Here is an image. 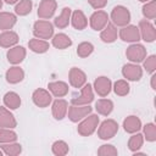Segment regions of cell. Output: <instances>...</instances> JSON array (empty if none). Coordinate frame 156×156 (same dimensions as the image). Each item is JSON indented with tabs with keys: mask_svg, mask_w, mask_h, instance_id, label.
Segmentation results:
<instances>
[{
	"mask_svg": "<svg viewBox=\"0 0 156 156\" xmlns=\"http://www.w3.org/2000/svg\"><path fill=\"white\" fill-rule=\"evenodd\" d=\"M99 126V116L98 115H88L82 119V122L77 127L78 134L82 136H90Z\"/></svg>",
	"mask_w": 156,
	"mask_h": 156,
	"instance_id": "cell-1",
	"label": "cell"
},
{
	"mask_svg": "<svg viewBox=\"0 0 156 156\" xmlns=\"http://www.w3.org/2000/svg\"><path fill=\"white\" fill-rule=\"evenodd\" d=\"M110 17H111L112 23L118 27H124V26L129 24V22H130V12L126 6H122V5L115 6L111 11Z\"/></svg>",
	"mask_w": 156,
	"mask_h": 156,
	"instance_id": "cell-2",
	"label": "cell"
},
{
	"mask_svg": "<svg viewBox=\"0 0 156 156\" xmlns=\"http://www.w3.org/2000/svg\"><path fill=\"white\" fill-rule=\"evenodd\" d=\"M33 34L38 39H50L54 35V26L49 21L39 20L33 24Z\"/></svg>",
	"mask_w": 156,
	"mask_h": 156,
	"instance_id": "cell-3",
	"label": "cell"
},
{
	"mask_svg": "<svg viewBox=\"0 0 156 156\" xmlns=\"http://www.w3.org/2000/svg\"><path fill=\"white\" fill-rule=\"evenodd\" d=\"M118 132V123L115 119H105L101 122L98 129V136L101 140H108L113 138Z\"/></svg>",
	"mask_w": 156,
	"mask_h": 156,
	"instance_id": "cell-4",
	"label": "cell"
},
{
	"mask_svg": "<svg viewBox=\"0 0 156 156\" xmlns=\"http://www.w3.org/2000/svg\"><path fill=\"white\" fill-rule=\"evenodd\" d=\"M93 111V108L89 105H71L68 106V118L71 122L77 123L79 121H82L84 117H87L88 115H90Z\"/></svg>",
	"mask_w": 156,
	"mask_h": 156,
	"instance_id": "cell-5",
	"label": "cell"
},
{
	"mask_svg": "<svg viewBox=\"0 0 156 156\" xmlns=\"http://www.w3.org/2000/svg\"><path fill=\"white\" fill-rule=\"evenodd\" d=\"M126 56L127 58L133 62V63H139L143 62L144 58L146 57V49L144 45L138 44V43H133L132 45H129L126 50Z\"/></svg>",
	"mask_w": 156,
	"mask_h": 156,
	"instance_id": "cell-6",
	"label": "cell"
},
{
	"mask_svg": "<svg viewBox=\"0 0 156 156\" xmlns=\"http://www.w3.org/2000/svg\"><path fill=\"white\" fill-rule=\"evenodd\" d=\"M139 33H140V39H143L146 43H152L156 39V29L154 24L147 21V20H141L139 21Z\"/></svg>",
	"mask_w": 156,
	"mask_h": 156,
	"instance_id": "cell-7",
	"label": "cell"
},
{
	"mask_svg": "<svg viewBox=\"0 0 156 156\" xmlns=\"http://www.w3.org/2000/svg\"><path fill=\"white\" fill-rule=\"evenodd\" d=\"M118 35L123 41H127V43H138L140 40L139 28L134 24H127L122 27L118 32Z\"/></svg>",
	"mask_w": 156,
	"mask_h": 156,
	"instance_id": "cell-8",
	"label": "cell"
},
{
	"mask_svg": "<svg viewBox=\"0 0 156 156\" xmlns=\"http://www.w3.org/2000/svg\"><path fill=\"white\" fill-rule=\"evenodd\" d=\"M94 100V89L91 84H84L82 87V91L79 96H73L71 102L73 105H89Z\"/></svg>",
	"mask_w": 156,
	"mask_h": 156,
	"instance_id": "cell-9",
	"label": "cell"
},
{
	"mask_svg": "<svg viewBox=\"0 0 156 156\" xmlns=\"http://www.w3.org/2000/svg\"><path fill=\"white\" fill-rule=\"evenodd\" d=\"M56 9H57L56 0H41L37 11L38 17L41 20H49L54 16Z\"/></svg>",
	"mask_w": 156,
	"mask_h": 156,
	"instance_id": "cell-10",
	"label": "cell"
},
{
	"mask_svg": "<svg viewBox=\"0 0 156 156\" xmlns=\"http://www.w3.org/2000/svg\"><path fill=\"white\" fill-rule=\"evenodd\" d=\"M93 89L95 90V93L104 98V96H107L110 93H111V89H112V82L110 78L105 77V76H100L98 77L95 80H94V84H93Z\"/></svg>",
	"mask_w": 156,
	"mask_h": 156,
	"instance_id": "cell-11",
	"label": "cell"
},
{
	"mask_svg": "<svg viewBox=\"0 0 156 156\" xmlns=\"http://www.w3.org/2000/svg\"><path fill=\"white\" fill-rule=\"evenodd\" d=\"M32 100H33V102H34L35 106L44 108V107H48L51 104L52 95H51V93H49V90H45V89L39 88V89H35L33 91Z\"/></svg>",
	"mask_w": 156,
	"mask_h": 156,
	"instance_id": "cell-12",
	"label": "cell"
},
{
	"mask_svg": "<svg viewBox=\"0 0 156 156\" xmlns=\"http://www.w3.org/2000/svg\"><path fill=\"white\" fill-rule=\"evenodd\" d=\"M122 76L130 82L140 80L143 77V68L136 63H127L122 67Z\"/></svg>",
	"mask_w": 156,
	"mask_h": 156,
	"instance_id": "cell-13",
	"label": "cell"
},
{
	"mask_svg": "<svg viewBox=\"0 0 156 156\" xmlns=\"http://www.w3.org/2000/svg\"><path fill=\"white\" fill-rule=\"evenodd\" d=\"M90 27L94 30H102L108 23V15L102 10H96L89 18Z\"/></svg>",
	"mask_w": 156,
	"mask_h": 156,
	"instance_id": "cell-14",
	"label": "cell"
},
{
	"mask_svg": "<svg viewBox=\"0 0 156 156\" xmlns=\"http://www.w3.org/2000/svg\"><path fill=\"white\" fill-rule=\"evenodd\" d=\"M68 80L73 88H82L87 83V74L78 67H72L68 72Z\"/></svg>",
	"mask_w": 156,
	"mask_h": 156,
	"instance_id": "cell-15",
	"label": "cell"
},
{
	"mask_svg": "<svg viewBox=\"0 0 156 156\" xmlns=\"http://www.w3.org/2000/svg\"><path fill=\"white\" fill-rule=\"evenodd\" d=\"M67 110H68V102L63 99L57 98L51 105V113H52L54 118L57 119V121H61L66 117Z\"/></svg>",
	"mask_w": 156,
	"mask_h": 156,
	"instance_id": "cell-16",
	"label": "cell"
},
{
	"mask_svg": "<svg viewBox=\"0 0 156 156\" xmlns=\"http://www.w3.org/2000/svg\"><path fill=\"white\" fill-rule=\"evenodd\" d=\"M27 52H26V49L23 46H12L7 54H6V57H7V61L12 65H18L21 63L24 57H26Z\"/></svg>",
	"mask_w": 156,
	"mask_h": 156,
	"instance_id": "cell-17",
	"label": "cell"
},
{
	"mask_svg": "<svg viewBox=\"0 0 156 156\" xmlns=\"http://www.w3.org/2000/svg\"><path fill=\"white\" fill-rule=\"evenodd\" d=\"M17 126V121L15 116L4 106H0V128H15Z\"/></svg>",
	"mask_w": 156,
	"mask_h": 156,
	"instance_id": "cell-18",
	"label": "cell"
},
{
	"mask_svg": "<svg viewBox=\"0 0 156 156\" xmlns=\"http://www.w3.org/2000/svg\"><path fill=\"white\" fill-rule=\"evenodd\" d=\"M71 23L74 29L83 30L88 26V18L85 17V15L82 10H74L71 15Z\"/></svg>",
	"mask_w": 156,
	"mask_h": 156,
	"instance_id": "cell-19",
	"label": "cell"
},
{
	"mask_svg": "<svg viewBox=\"0 0 156 156\" xmlns=\"http://www.w3.org/2000/svg\"><path fill=\"white\" fill-rule=\"evenodd\" d=\"M5 78H6L7 83L17 84V83H20V82H22L24 79V71L18 66L10 67L5 73Z\"/></svg>",
	"mask_w": 156,
	"mask_h": 156,
	"instance_id": "cell-20",
	"label": "cell"
},
{
	"mask_svg": "<svg viewBox=\"0 0 156 156\" xmlns=\"http://www.w3.org/2000/svg\"><path fill=\"white\" fill-rule=\"evenodd\" d=\"M117 37H118L117 28H116V26H115L113 23H111V22H108V23L105 26V28L101 30V33H100V39H101L104 43H107V44L113 43V41L117 39Z\"/></svg>",
	"mask_w": 156,
	"mask_h": 156,
	"instance_id": "cell-21",
	"label": "cell"
},
{
	"mask_svg": "<svg viewBox=\"0 0 156 156\" xmlns=\"http://www.w3.org/2000/svg\"><path fill=\"white\" fill-rule=\"evenodd\" d=\"M48 88H49V91L51 93V95H54L55 98H62L68 93V84L62 80L50 82L48 84Z\"/></svg>",
	"mask_w": 156,
	"mask_h": 156,
	"instance_id": "cell-22",
	"label": "cell"
},
{
	"mask_svg": "<svg viewBox=\"0 0 156 156\" xmlns=\"http://www.w3.org/2000/svg\"><path fill=\"white\" fill-rule=\"evenodd\" d=\"M123 129L127 132V133H136L141 129V121L138 116H134V115H130L128 117L124 118L123 121Z\"/></svg>",
	"mask_w": 156,
	"mask_h": 156,
	"instance_id": "cell-23",
	"label": "cell"
},
{
	"mask_svg": "<svg viewBox=\"0 0 156 156\" xmlns=\"http://www.w3.org/2000/svg\"><path fill=\"white\" fill-rule=\"evenodd\" d=\"M18 43V34L12 30H4L0 34V46L12 48Z\"/></svg>",
	"mask_w": 156,
	"mask_h": 156,
	"instance_id": "cell-24",
	"label": "cell"
},
{
	"mask_svg": "<svg viewBox=\"0 0 156 156\" xmlns=\"http://www.w3.org/2000/svg\"><path fill=\"white\" fill-rule=\"evenodd\" d=\"M71 15H72V10L69 7H63L62 11H61V13L57 17H55L54 24L57 28H60V29L66 28L69 24V22H71Z\"/></svg>",
	"mask_w": 156,
	"mask_h": 156,
	"instance_id": "cell-25",
	"label": "cell"
},
{
	"mask_svg": "<svg viewBox=\"0 0 156 156\" xmlns=\"http://www.w3.org/2000/svg\"><path fill=\"white\" fill-rule=\"evenodd\" d=\"M52 46H55L56 49H60V50H63V49H67L72 45V39L65 34V33H58V34H55L52 35V41H51Z\"/></svg>",
	"mask_w": 156,
	"mask_h": 156,
	"instance_id": "cell-26",
	"label": "cell"
},
{
	"mask_svg": "<svg viewBox=\"0 0 156 156\" xmlns=\"http://www.w3.org/2000/svg\"><path fill=\"white\" fill-rule=\"evenodd\" d=\"M17 22V17L11 12H0V29L10 30Z\"/></svg>",
	"mask_w": 156,
	"mask_h": 156,
	"instance_id": "cell-27",
	"label": "cell"
},
{
	"mask_svg": "<svg viewBox=\"0 0 156 156\" xmlns=\"http://www.w3.org/2000/svg\"><path fill=\"white\" fill-rule=\"evenodd\" d=\"M28 46H29V49H30L33 52H35V54H44V52H46V51L49 50V48H50V45H49V43H48L46 40H44V39H38V38L30 39V40L28 41Z\"/></svg>",
	"mask_w": 156,
	"mask_h": 156,
	"instance_id": "cell-28",
	"label": "cell"
},
{
	"mask_svg": "<svg viewBox=\"0 0 156 156\" xmlns=\"http://www.w3.org/2000/svg\"><path fill=\"white\" fill-rule=\"evenodd\" d=\"M95 110L99 115L108 116L113 111V102L110 99H100L95 102Z\"/></svg>",
	"mask_w": 156,
	"mask_h": 156,
	"instance_id": "cell-29",
	"label": "cell"
},
{
	"mask_svg": "<svg viewBox=\"0 0 156 156\" xmlns=\"http://www.w3.org/2000/svg\"><path fill=\"white\" fill-rule=\"evenodd\" d=\"M4 104L10 110H17L21 106V98L15 91H7L4 95Z\"/></svg>",
	"mask_w": 156,
	"mask_h": 156,
	"instance_id": "cell-30",
	"label": "cell"
},
{
	"mask_svg": "<svg viewBox=\"0 0 156 156\" xmlns=\"http://www.w3.org/2000/svg\"><path fill=\"white\" fill-rule=\"evenodd\" d=\"M1 150L7 156H17L22 152V145L15 141L5 143V144H1Z\"/></svg>",
	"mask_w": 156,
	"mask_h": 156,
	"instance_id": "cell-31",
	"label": "cell"
},
{
	"mask_svg": "<svg viewBox=\"0 0 156 156\" xmlns=\"http://www.w3.org/2000/svg\"><path fill=\"white\" fill-rule=\"evenodd\" d=\"M143 144H144V135L136 132V134L133 133V135L129 138V140H128V149L132 152H135V151H138L143 146Z\"/></svg>",
	"mask_w": 156,
	"mask_h": 156,
	"instance_id": "cell-32",
	"label": "cell"
},
{
	"mask_svg": "<svg viewBox=\"0 0 156 156\" xmlns=\"http://www.w3.org/2000/svg\"><path fill=\"white\" fill-rule=\"evenodd\" d=\"M32 7H33L32 0H20V1L16 4L15 12H16V15H18V16H27L28 13H30Z\"/></svg>",
	"mask_w": 156,
	"mask_h": 156,
	"instance_id": "cell-33",
	"label": "cell"
},
{
	"mask_svg": "<svg viewBox=\"0 0 156 156\" xmlns=\"http://www.w3.org/2000/svg\"><path fill=\"white\" fill-rule=\"evenodd\" d=\"M113 91L116 95L118 96H126L129 94V90H130V87L128 84L127 80L124 79H119V80H116L115 84H113Z\"/></svg>",
	"mask_w": 156,
	"mask_h": 156,
	"instance_id": "cell-34",
	"label": "cell"
},
{
	"mask_svg": "<svg viewBox=\"0 0 156 156\" xmlns=\"http://www.w3.org/2000/svg\"><path fill=\"white\" fill-rule=\"evenodd\" d=\"M51 151L54 155L56 156H65L68 154L69 151V147H68V144L63 140H56L52 146H51Z\"/></svg>",
	"mask_w": 156,
	"mask_h": 156,
	"instance_id": "cell-35",
	"label": "cell"
},
{
	"mask_svg": "<svg viewBox=\"0 0 156 156\" xmlns=\"http://www.w3.org/2000/svg\"><path fill=\"white\" fill-rule=\"evenodd\" d=\"M141 12L146 20H154L156 17V1L150 0V1L145 2L141 9Z\"/></svg>",
	"mask_w": 156,
	"mask_h": 156,
	"instance_id": "cell-36",
	"label": "cell"
},
{
	"mask_svg": "<svg viewBox=\"0 0 156 156\" xmlns=\"http://www.w3.org/2000/svg\"><path fill=\"white\" fill-rule=\"evenodd\" d=\"M94 51V45L89 41H83L77 46V55L82 58H85L88 56H90Z\"/></svg>",
	"mask_w": 156,
	"mask_h": 156,
	"instance_id": "cell-37",
	"label": "cell"
},
{
	"mask_svg": "<svg viewBox=\"0 0 156 156\" xmlns=\"http://www.w3.org/2000/svg\"><path fill=\"white\" fill-rule=\"evenodd\" d=\"M17 140V134L10 128H0V144L12 143Z\"/></svg>",
	"mask_w": 156,
	"mask_h": 156,
	"instance_id": "cell-38",
	"label": "cell"
},
{
	"mask_svg": "<svg viewBox=\"0 0 156 156\" xmlns=\"http://www.w3.org/2000/svg\"><path fill=\"white\" fill-rule=\"evenodd\" d=\"M143 130H144V138L150 141V143H154L156 140V126L154 123H146L144 127H143Z\"/></svg>",
	"mask_w": 156,
	"mask_h": 156,
	"instance_id": "cell-39",
	"label": "cell"
},
{
	"mask_svg": "<svg viewBox=\"0 0 156 156\" xmlns=\"http://www.w3.org/2000/svg\"><path fill=\"white\" fill-rule=\"evenodd\" d=\"M98 155H100V156H116V155H118V151L113 145L104 144L98 149Z\"/></svg>",
	"mask_w": 156,
	"mask_h": 156,
	"instance_id": "cell-40",
	"label": "cell"
},
{
	"mask_svg": "<svg viewBox=\"0 0 156 156\" xmlns=\"http://www.w3.org/2000/svg\"><path fill=\"white\" fill-rule=\"evenodd\" d=\"M143 66L145 68V71L147 73H154L155 69H156V56L155 55H150V56H146L143 61Z\"/></svg>",
	"mask_w": 156,
	"mask_h": 156,
	"instance_id": "cell-41",
	"label": "cell"
},
{
	"mask_svg": "<svg viewBox=\"0 0 156 156\" xmlns=\"http://www.w3.org/2000/svg\"><path fill=\"white\" fill-rule=\"evenodd\" d=\"M88 2L95 10H101L107 5V0H88Z\"/></svg>",
	"mask_w": 156,
	"mask_h": 156,
	"instance_id": "cell-42",
	"label": "cell"
},
{
	"mask_svg": "<svg viewBox=\"0 0 156 156\" xmlns=\"http://www.w3.org/2000/svg\"><path fill=\"white\" fill-rule=\"evenodd\" d=\"M155 80H156V74H154V73H152V76H151V88H152V90H156Z\"/></svg>",
	"mask_w": 156,
	"mask_h": 156,
	"instance_id": "cell-43",
	"label": "cell"
},
{
	"mask_svg": "<svg viewBox=\"0 0 156 156\" xmlns=\"http://www.w3.org/2000/svg\"><path fill=\"white\" fill-rule=\"evenodd\" d=\"M6 4H9V5H13V4H17L20 0H4Z\"/></svg>",
	"mask_w": 156,
	"mask_h": 156,
	"instance_id": "cell-44",
	"label": "cell"
},
{
	"mask_svg": "<svg viewBox=\"0 0 156 156\" xmlns=\"http://www.w3.org/2000/svg\"><path fill=\"white\" fill-rule=\"evenodd\" d=\"M140 2H147V1H150V0H139Z\"/></svg>",
	"mask_w": 156,
	"mask_h": 156,
	"instance_id": "cell-45",
	"label": "cell"
},
{
	"mask_svg": "<svg viewBox=\"0 0 156 156\" xmlns=\"http://www.w3.org/2000/svg\"><path fill=\"white\" fill-rule=\"evenodd\" d=\"M1 7H2V0H0V10H1Z\"/></svg>",
	"mask_w": 156,
	"mask_h": 156,
	"instance_id": "cell-46",
	"label": "cell"
},
{
	"mask_svg": "<svg viewBox=\"0 0 156 156\" xmlns=\"http://www.w3.org/2000/svg\"><path fill=\"white\" fill-rule=\"evenodd\" d=\"M2 154H4V152H2V150L0 149V156H2Z\"/></svg>",
	"mask_w": 156,
	"mask_h": 156,
	"instance_id": "cell-47",
	"label": "cell"
}]
</instances>
